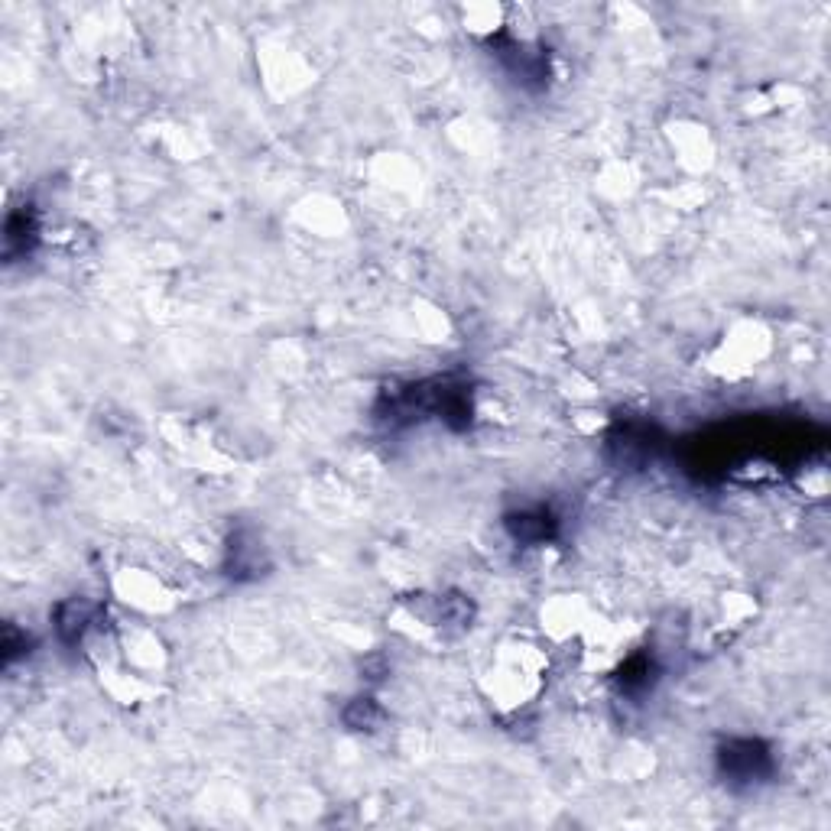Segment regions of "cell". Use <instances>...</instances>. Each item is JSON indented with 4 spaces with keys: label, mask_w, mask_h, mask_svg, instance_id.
<instances>
[{
    "label": "cell",
    "mask_w": 831,
    "mask_h": 831,
    "mask_svg": "<svg viewBox=\"0 0 831 831\" xmlns=\"http://www.w3.org/2000/svg\"><path fill=\"white\" fill-rule=\"evenodd\" d=\"M718 757L731 783H757L770 773V754L760 741H731Z\"/></svg>",
    "instance_id": "obj_1"
},
{
    "label": "cell",
    "mask_w": 831,
    "mask_h": 831,
    "mask_svg": "<svg viewBox=\"0 0 831 831\" xmlns=\"http://www.w3.org/2000/svg\"><path fill=\"white\" fill-rule=\"evenodd\" d=\"M101 608L85 598H69L56 608V633L62 643H78L91 630V624L98 621Z\"/></svg>",
    "instance_id": "obj_2"
},
{
    "label": "cell",
    "mask_w": 831,
    "mask_h": 831,
    "mask_svg": "<svg viewBox=\"0 0 831 831\" xmlns=\"http://www.w3.org/2000/svg\"><path fill=\"white\" fill-rule=\"evenodd\" d=\"M507 526L520 543H543L549 536V517H543V513H517V517L507 520Z\"/></svg>",
    "instance_id": "obj_3"
},
{
    "label": "cell",
    "mask_w": 831,
    "mask_h": 831,
    "mask_svg": "<svg viewBox=\"0 0 831 831\" xmlns=\"http://www.w3.org/2000/svg\"><path fill=\"white\" fill-rule=\"evenodd\" d=\"M380 718H384V711H380L374 698H354V702L345 708V724L354 731H374Z\"/></svg>",
    "instance_id": "obj_4"
}]
</instances>
